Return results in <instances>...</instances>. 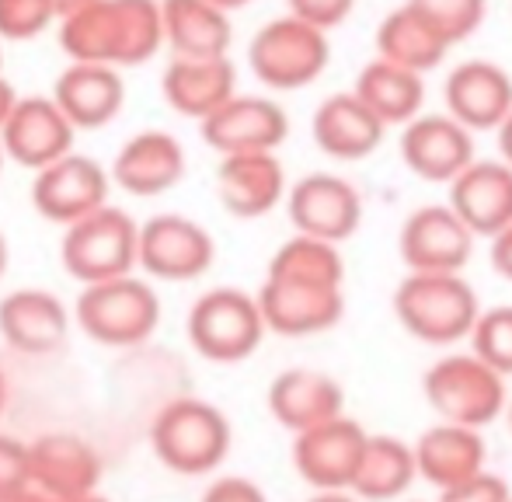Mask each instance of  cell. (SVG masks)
<instances>
[{
  "label": "cell",
  "mask_w": 512,
  "mask_h": 502,
  "mask_svg": "<svg viewBox=\"0 0 512 502\" xmlns=\"http://www.w3.org/2000/svg\"><path fill=\"white\" fill-rule=\"evenodd\" d=\"M53 98L74 129H102L126 105V84L115 67L102 63H70L53 81Z\"/></svg>",
  "instance_id": "d4e9b609"
},
{
  "label": "cell",
  "mask_w": 512,
  "mask_h": 502,
  "mask_svg": "<svg viewBox=\"0 0 512 502\" xmlns=\"http://www.w3.org/2000/svg\"><path fill=\"white\" fill-rule=\"evenodd\" d=\"M136 224L119 206H102L88 217L74 220L63 231L60 262L70 279L81 286L105 283V279L133 276L136 269Z\"/></svg>",
  "instance_id": "ba28073f"
},
{
  "label": "cell",
  "mask_w": 512,
  "mask_h": 502,
  "mask_svg": "<svg viewBox=\"0 0 512 502\" xmlns=\"http://www.w3.org/2000/svg\"><path fill=\"white\" fill-rule=\"evenodd\" d=\"M216 196L230 217L258 220L286 199V171L276 154H227L216 168Z\"/></svg>",
  "instance_id": "7402d4cb"
},
{
  "label": "cell",
  "mask_w": 512,
  "mask_h": 502,
  "mask_svg": "<svg viewBox=\"0 0 512 502\" xmlns=\"http://www.w3.org/2000/svg\"><path fill=\"white\" fill-rule=\"evenodd\" d=\"M307 502H359L352 492H314Z\"/></svg>",
  "instance_id": "bcb514c9"
},
{
  "label": "cell",
  "mask_w": 512,
  "mask_h": 502,
  "mask_svg": "<svg viewBox=\"0 0 512 502\" xmlns=\"http://www.w3.org/2000/svg\"><path fill=\"white\" fill-rule=\"evenodd\" d=\"M7 398H11V384H7V374H4V367H0V415L7 412Z\"/></svg>",
  "instance_id": "7dc6e473"
},
{
  "label": "cell",
  "mask_w": 512,
  "mask_h": 502,
  "mask_svg": "<svg viewBox=\"0 0 512 502\" xmlns=\"http://www.w3.org/2000/svg\"><path fill=\"white\" fill-rule=\"evenodd\" d=\"M216 241L199 220L182 213H157L136 231V265L150 279L189 283L209 272Z\"/></svg>",
  "instance_id": "9c48e42d"
},
{
  "label": "cell",
  "mask_w": 512,
  "mask_h": 502,
  "mask_svg": "<svg viewBox=\"0 0 512 502\" xmlns=\"http://www.w3.org/2000/svg\"><path fill=\"white\" fill-rule=\"evenodd\" d=\"M60 502H108L105 496H98V492H84V496H74V499H60Z\"/></svg>",
  "instance_id": "f907efd6"
},
{
  "label": "cell",
  "mask_w": 512,
  "mask_h": 502,
  "mask_svg": "<svg viewBox=\"0 0 512 502\" xmlns=\"http://www.w3.org/2000/svg\"><path fill=\"white\" fill-rule=\"evenodd\" d=\"M474 234L446 203L408 213L398 231V255L408 272H464L474 255Z\"/></svg>",
  "instance_id": "9a60e30c"
},
{
  "label": "cell",
  "mask_w": 512,
  "mask_h": 502,
  "mask_svg": "<svg viewBox=\"0 0 512 502\" xmlns=\"http://www.w3.org/2000/svg\"><path fill=\"white\" fill-rule=\"evenodd\" d=\"M415 478L418 471L411 443L387 433H370L349 492L366 502H401V496L415 485Z\"/></svg>",
  "instance_id": "4dcf8cb0"
},
{
  "label": "cell",
  "mask_w": 512,
  "mask_h": 502,
  "mask_svg": "<svg viewBox=\"0 0 512 502\" xmlns=\"http://www.w3.org/2000/svg\"><path fill=\"white\" fill-rule=\"evenodd\" d=\"M269 412L293 436L328 419L345 415V391L331 374L310 367H293L276 374L269 384Z\"/></svg>",
  "instance_id": "603a6c76"
},
{
  "label": "cell",
  "mask_w": 512,
  "mask_h": 502,
  "mask_svg": "<svg viewBox=\"0 0 512 502\" xmlns=\"http://www.w3.org/2000/svg\"><path fill=\"white\" fill-rule=\"evenodd\" d=\"M60 46L70 63L140 67L164 46L161 0H91L60 18Z\"/></svg>",
  "instance_id": "6da1fadb"
},
{
  "label": "cell",
  "mask_w": 512,
  "mask_h": 502,
  "mask_svg": "<svg viewBox=\"0 0 512 502\" xmlns=\"http://www.w3.org/2000/svg\"><path fill=\"white\" fill-rule=\"evenodd\" d=\"M0 67H4V56H0ZM0 74H4V70H0Z\"/></svg>",
  "instance_id": "db71d44e"
},
{
  "label": "cell",
  "mask_w": 512,
  "mask_h": 502,
  "mask_svg": "<svg viewBox=\"0 0 512 502\" xmlns=\"http://www.w3.org/2000/svg\"><path fill=\"white\" fill-rule=\"evenodd\" d=\"M286 213L297 234L342 245L363 224V196L349 178L314 171L300 178L293 189H286Z\"/></svg>",
  "instance_id": "30bf717a"
},
{
  "label": "cell",
  "mask_w": 512,
  "mask_h": 502,
  "mask_svg": "<svg viewBox=\"0 0 512 502\" xmlns=\"http://www.w3.org/2000/svg\"><path fill=\"white\" fill-rule=\"evenodd\" d=\"M262 311L265 332L286 339H307L335 328L345 314V290L324 283H300V279L265 276L262 290L255 293Z\"/></svg>",
  "instance_id": "8fae6325"
},
{
  "label": "cell",
  "mask_w": 512,
  "mask_h": 502,
  "mask_svg": "<svg viewBox=\"0 0 512 502\" xmlns=\"http://www.w3.org/2000/svg\"><path fill=\"white\" fill-rule=\"evenodd\" d=\"M4 161H7V157H4V150H0V171H4Z\"/></svg>",
  "instance_id": "f5cc1de1"
},
{
  "label": "cell",
  "mask_w": 512,
  "mask_h": 502,
  "mask_svg": "<svg viewBox=\"0 0 512 502\" xmlns=\"http://www.w3.org/2000/svg\"><path fill=\"white\" fill-rule=\"evenodd\" d=\"M74 318L91 342L108 349L143 346L161 325V297L147 279L119 276L81 286Z\"/></svg>",
  "instance_id": "277c9868"
},
{
  "label": "cell",
  "mask_w": 512,
  "mask_h": 502,
  "mask_svg": "<svg viewBox=\"0 0 512 502\" xmlns=\"http://www.w3.org/2000/svg\"><path fill=\"white\" fill-rule=\"evenodd\" d=\"M199 502H269L265 489L244 475H220L206 485Z\"/></svg>",
  "instance_id": "ab89813d"
},
{
  "label": "cell",
  "mask_w": 512,
  "mask_h": 502,
  "mask_svg": "<svg viewBox=\"0 0 512 502\" xmlns=\"http://www.w3.org/2000/svg\"><path fill=\"white\" fill-rule=\"evenodd\" d=\"M446 116H453L464 129H499L512 112V77L492 60H464L450 70L443 84Z\"/></svg>",
  "instance_id": "d6986e66"
},
{
  "label": "cell",
  "mask_w": 512,
  "mask_h": 502,
  "mask_svg": "<svg viewBox=\"0 0 512 502\" xmlns=\"http://www.w3.org/2000/svg\"><path fill=\"white\" fill-rule=\"evenodd\" d=\"M209 4H216V7H220V11H241V7H248L251 4V0H209Z\"/></svg>",
  "instance_id": "c3c4849f"
},
{
  "label": "cell",
  "mask_w": 512,
  "mask_h": 502,
  "mask_svg": "<svg viewBox=\"0 0 512 502\" xmlns=\"http://www.w3.org/2000/svg\"><path fill=\"white\" fill-rule=\"evenodd\" d=\"M108 189H112V178H108L102 164L95 157H84L70 150L60 161L35 171L32 206L49 224L70 227L74 220L102 210L108 203Z\"/></svg>",
  "instance_id": "7c38bea8"
},
{
  "label": "cell",
  "mask_w": 512,
  "mask_h": 502,
  "mask_svg": "<svg viewBox=\"0 0 512 502\" xmlns=\"http://www.w3.org/2000/svg\"><path fill=\"white\" fill-rule=\"evenodd\" d=\"M509 482L495 471H478L474 478L439 492V502H509Z\"/></svg>",
  "instance_id": "8d00e7d4"
},
{
  "label": "cell",
  "mask_w": 512,
  "mask_h": 502,
  "mask_svg": "<svg viewBox=\"0 0 512 502\" xmlns=\"http://www.w3.org/2000/svg\"><path fill=\"white\" fill-rule=\"evenodd\" d=\"M398 150L411 175L450 185L474 161V133L446 112H418L401 129Z\"/></svg>",
  "instance_id": "e0dca14e"
},
{
  "label": "cell",
  "mask_w": 512,
  "mask_h": 502,
  "mask_svg": "<svg viewBox=\"0 0 512 502\" xmlns=\"http://www.w3.org/2000/svg\"><path fill=\"white\" fill-rule=\"evenodd\" d=\"M352 95H356L384 126H405L422 112L425 84H422V74L377 56V60H370L359 70L356 84H352Z\"/></svg>",
  "instance_id": "f546056e"
},
{
  "label": "cell",
  "mask_w": 512,
  "mask_h": 502,
  "mask_svg": "<svg viewBox=\"0 0 512 502\" xmlns=\"http://www.w3.org/2000/svg\"><path fill=\"white\" fill-rule=\"evenodd\" d=\"M384 133L387 126L352 91L324 98L310 119V136L331 161H363L384 143Z\"/></svg>",
  "instance_id": "484cf974"
},
{
  "label": "cell",
  "mask_w": 512,
  "mask_h": 502,
  "mask_svg": "<svg viewBox=\"0 0 512 502\" xmlns=\"http://www.w3.org/2000/svg\"><path fill=\"white\" fill-rule=\"evenodd\" d=\"M422 394L443 422L485 429L506 412V377L474 353H450L436 360L422 377Z\"/></svg>",
  "instance_id": "8992f818"
},
{
  "label": "cell",
  "mask_w": 512,
  "mask_h": 502,
  "mask_svg": "<svg viewBox=\"0 0 512 502\" xmlns=\"http://www.w3.org/2000/svg\"><path fill=\"white\" fill-rule=\"evenodd\" d=\"M14 102H18V91H14V84L7 81L4 74H0V126L7 123V116H11Z\"/></svg>",
  "instance_id": "7bdbcfd3"
},
{
  "label": "cell",
  "mask_w": 512,
  "mask_h": 502,
  "mask_svg": "<svg viewBox=\"0 0 512 502\" xmlns=\"http://www.w3.org/2000/svg\"><path fill=\"white\" fill-rule=\"evenodd\" d=\"M70 332V314L63 300L49 290H11L0 300V335L14 353L46 356L63 346Z\"/></svg>",
  "instance_id": "cb8c5ba5"
},
{
  "label": "cell",
  "mask_w": 512,
  "mask_h": 502,
  "mask_svg": "<svg viewBox=\"0 0 512 502\" xmlns=\"http://www.w3.org/2000/svg\"><path fill=\"white\" fill-rule=\"evenodd\" d=\"M450 53L443 39L411 11L408 4L394 7L377 28V56L391 60L415 74H429L443 63V56Z\"/></svg>",
  "instance_id": "1f68e13d"
},
{
  "label": "cell",
  "mask_w": 512,
  "mask_h": 502,
  "mask_svg": "<svg viewBox=\"0 0 512 502\" xmlns=\"http://www.w3.org/2000/svg\"><path fill=\"white\" fill-rule=\"evenodd\" d=\"M206 147L227 154H276L290 136L283 105L262 95H234L199 123Z\"/></svg>",
  "instance_id": "4fadbf2b"
},
{
  "label": "cell",
  "mask_w": 512,
  "mask_h": 502,
  "mask_svg": "<svg viewBox=\"0 0 512 502\" xmlns=\"http://www.w3.org/2000/svg\"><path fill=\"white\" fill-rule=\"evenodd\" d=\"M56 21L49 0H0V42L39 39Z\"/></svg>",
  "instance_id": "d590c367"
},
{
  "label": "cell",
  "mask_w": 512,
  "mask_h": 502,
  "mask_svg": "<svg viewBox=\"0 0 512 502\" xmlns=\"http://www.w3.org/2000/svg\"><path fill=\"white\" fill-rule=\"evenodd\" d=\"M495 133H499V154H502L499 161H502V164H509V168H512V112H509L506 119H502Z\"/></svg>",
  "instance_id": "b9f144b4"
},
{
  "label": "cell",
  "mask_w": 512,
  "mask_h": 502,
  "mask_svg": "<svg viewBox=\"0 0 512 502\" xmlns=\"http://www.w3.org/2000/svg\"><path fill=\"white\" fill-rule=\"evenodd\" d=\"M331 63L328 32L307 25V21L283 14L265 21L248 42V67L265 88L272 91H300L314 84Z\"/></svg>",
  "instance_id": "5b68a950"
},
{
  "label": "cell",
  "mask_w": 512,
  "mask_h": 502,
  "mask_svg": "<svg viewBox=\"0 0 512 502\" xmlns=\"http://www.w3.org/2000/svg\"><path fill=\"white\" fill-rule=\"evenodd\" d=\"M49 4H53L56 21H60V18H67V14L81 11V7H84V4H91V0H49Z\"/></svg>",
  "instance_id": "f6af8a7d"
},
{
  "label": "cell",
  "mask_w": 512,
  "mask_h": 502,
  "mask_svg": "<svg viewBox=\"0 0 512 502\" xmlns=\"http://www.w3.org/2000/svg\"><path fill=\"white\" fill-rule=\"evenodd\" d=\"M366 429L349 415L304 429L293 440V468L317 492H349L359 457L366 447Z\"/></svg>",
  "instance_id": "5bb4252c"
},
{
  "label": "cell",
  "mask_w": 512,
  "mask_h": 502,
  "mask_svg": "<svg viewBox=\"0 0 512 502\" xmlns=\"http://www.w3.org/2000/svg\"><path fill=\"white\" fill-rule=\"evenodd\" d=\"M509 502H512V496H509Z\"/></svg>",
  "instance_id": "11a10c76"
},
{
  "label": "cell",
  "mask_w": 512,
  "mask_h": 502,
  "mask_svg": "<svg viewBox=\"0 0 512 502\" xmlns=\"http://www.w3.org/2000/svg\"><path fill=\"white\" fill-rule=\"evenodd\" d=\"M108 178L129 196H164L185 178V147L164 129H143L119 147Z\"/></svg>",
  "instance_id": "ffe728a7"
},
{
  "label": "cell",
  "mask_w": 512,
  "mask_h": 502,
  "mask_svg": "<svg viewBox=\"0 0 512 502\" xmlns=\"http://www.w3.org/2000/svg\"><path fill=\"white\" fill-rule=\"evenodd\" d=\"M290 4V14L307 25L321 28V32H331L338 28L352 11H356V0H286Z\"/></svg>",
  "instance_id": "f35d334b"
},
{
  "label": "cell",
  "mask_w": 512,
  "mask_h": 502,
  "mask_svg": "<svg viewBox=\"0 0 512 502\" xmlns=\"http://www.w3.org/2000/svg\"><path fill=\"white\" fill-rule=\"evenodd\" d=\"M164 46L182 60L227 56L234 42L230 14L209 0H161Z\"/></svg>",
  "instance_id": "f1b7e54d"
},
{
  "label": "cell",
  "mask_w": 512,
  "mask_h": 502,
  "mask_svg": "<svg viewBox=\"0 0 512 502\" xmlns=\"http://www.w3.org/2000/svg\"><path fill=\"white\" fill-rule=\"evenodd\" d=\"M492 269L512 283V220L492 238Z\"/></svg>",
  "instance_id": "60d3db41"
},
{
  "label": "cell",
  "mask_w": 512,
  "mask_h": 502,
  "mask_svg": "<svg viewBox=\"0 0 512 502\" xmlns=\"http://www.w3.org/2000/svg\"><path fill=\"white\" fill-rule=\"evenodd\" d=\"M185 332L203 360L230 367L258 353L265 339V321L251 293L237 286H213L192 304Z\"/></svg>",
  "instance_id": "52a82bcc"
},
{
  "label": "cell",
  "mask_w": 512,
  "mask_h": 502,
  "mask_svg": "<svg viewBox=\"0 0 512 502\" xmlns=\"http://www.w3.org/2000/svg\"><path fill=\"white\" fill-rule=\"evenodd\" d=\"M405 4L453 49L481 28L488 0H405Z\"/></svg>",
  "instance_id": "836d02e7"
},
{
  "label": "cell",
  "mask_w": 512,
  "mask_h": 502,
  "mask_svg": "<svg viewBox=\"0 0 512 502\" xmlns=\"http://www.w3.org/2000/svg\"><path fill=\"white\" fill-rule=\"evenodd\" d=\"M7 262H11V251H7V238L0 234V279H4V272H7Z\"/></svg>",
  "instance_id": "681fc988"
},
{
  "label": "cell",
  "mask_w": 512,
  "mask_h": 502,
  "mask_svg": "<svg viewBox=\"0 0 512 502\" xmlns=\"http://www.w3.org/2000/svg\"><path fill=\"white\" fill-rule=\"evenodd\" d=\"M0 502H56V499L42 496L39 489H32V485H25V489H18V492H14V496H7V499H0Z\"/></svg>",
  "instance_id": "ee69618b"
},
{
  "label": "cell",
  "mask_w": 512,
  "mask_h": 502,
  "mask_svg": "<svg viewBox=\"0 0 512 502\" xmlns=\"http://www.w3.org/2000/svg\"><path fill=\"white\" fill-rule=\"evenodd\" d=\"M230 422L203 398H175L150 422V447L168 471L199 478L216 471L230 454Z\"/></svg>",
  "instance_id": "3957f363"
},
{
  "label": "cell",
  "mask_w": 512,
  "mask_h": 502,
  "mask_svg": "<svg viewBox=\"0 0 512 502\" xmlns=\"http://www.w3.org/2000/svg\"><path fill=\"white\" fill-rule=\"evenodd\" d=\"M265 276L345 286V258H342V251H338V245H331V241L293 234L290 241H283V245L276 248Z\"/></svg>",
  "instance_id": "d6a6232c"
},
{
  "label": "cell",
  "mask_w": 512,
  "mask_h": 502,
  "mask_svg": "<svg viewBox=\"0 0 512 502\" xmlns=\"http://www.w3.org/2000/svg\"><path fill=\"white\" fill-rule=\"evenodd\" d=\"M506 415H509V433H512V398L506 401Z\"/></svg>",
  "instance_id": "816d5d0a"
},
{
  "label": "cell",
  "mask_w": 512,
  "mask_h": 502,
  "mask_svg": "<svg viewBox=\"0 0 512 502\" xmlns=\"http://www.w3.org/2000/svg\"><path fill=\"white\" fill-rule=\"evenodd\" d=\"M415 471L418 478H425L429 485H436L439 492L460 485L467 478H474L478 471H485V440L481 429L457 426V422H443L429 426L415 443Z\"/></svg>",
  "instance_id": "83f0119b"
},
{
  "label": "cell",
  "mask_w": 512,
  "mask_h": 502,
  "mask_svg": "<svg viewBox=\"0 0 512 502\" xmlns=\"http://www.w3.org/2000/svg\"><path fill=\"white\" fill-rule=\"evenodd\" d=\"M394 318L425 346H453L467 339L481 304L464 272H408L394 290Z\"/></svg>",
  "instance_id": "7a4b0ae2"
},
{
  "label": "cell",
  "mask_w": 512,
  "mask_h": 502,
  "mask_svg": "<svg viewBox=\"0 0 512 502\" xmlns=\"http://www.w3.org/2000/svg\"><path fill=\"white\" fill-rule=\"evenodd\" d=\"M450 206L474 238H495L512 220V168L474 157L450 182Z\"/></svg>",
  "instance_id": "44dd1931"
},
{
  "label": "cell",
  "mask_w": 512,
  "mask_h": 502,
  "mask_svg": "<svg viewBox=\"0 0 512 502\" xmlns=\"http://www.w3.org/2000/svg\"><path fill=\"white\" fill-rule=\"evenodd\" d=\"M102 482V457L84 436L46 433L28 443V485L49 499H74L98 492Z\"/></svg>",
  "instance_id": "ac0fdd59"
},
{
  "label": "cell",
  "mask_w": 512,
  "mask_h": 502,
  "mask_svg": "<svg viewBox=\"0 0 512 502\" xmlns=\"http://www.w3.org/2000/svg\"><path fill=\"white\" fill-rule=\"evenodd\" d=\"M161 95L178 116L203 123L209 112H216L227 98L237 95V67L230 56H213V60L171 56L161 74Z\"/></svg>",
  "instance_id": "4316f807"
},
{
  "label": "cell",
  "mask_w": 512,
  "mask_h": 502,
  "mask_svg": "<svg viewBox=\"0 0 512 502\" xmlns=\"http://www.w3.org/2000/svg\"><path fill=\"white\" fill-rule=\"evenodd\" d=\"M467 339H471V353L485 367H492L502 377H512V304L478 311Z\"/></svg>",
  "instance_id": "e575fe53"
},
{
  "label": "cell",
  "mask_w": 512,
  "mask_h": 502,
  "mask_svg": "<svg viewBox=\"0 0 512 502\" xmlns=\"http://www.w3.org/2000/svg\"><path fill=\"white\" fill-rule=\"evenodd\" d=\"M28 485V443L0 433V499Z\"/></svg>",
  "instance_id": "74e56055"
},
{
  "label": "cell",
  "mask_w": 512,
  "mask_h": 502,
  "mask_svg": "<svg viewBox=\"0 0 512 502\" xmlns=\"http://www.w3.org/2000/svg\"><path fill=\"white\" fill-rule=\"evenodd\" d=\"M74 136L77 129L67 123V116L53 98L32 95L18 98L7 123L0 126V150H4L7 161L21 164L28 171H39L46 164L60 161L63 154H70Z\"/></svg>",
  "instance_id": "2e32d148"
}]
</instances>
